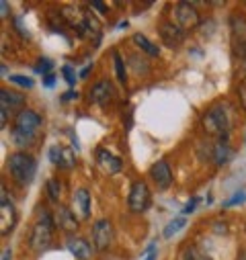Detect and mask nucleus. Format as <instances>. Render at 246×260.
<instances>
[{"label": "nucleus", "mask_w": 246, "mask_h": 260, "mask_svg": "<svg viewBox=\"0 0 246 260\" xmlns=\"http://www.w3.org/2000/svg\"><path fill=\"white\" fill-rule=\"evenodd\" d=\"M150 205V188L144 180H136L130 188V199H128V207L132 213H144Z\"/></svg>", "instance_id": "39448f33"}, {"label": "nucleus", "mask_w": 246, "mask_h": 260, "mask_svg": "<svg viewBox=\"0 0 246 260\" xmlns=\"http://www.w3.org/2000/svg\"><path fill=\"white\" fill-rule=\"evenodd\" d=\"M45 190H47V197L51 199V201H57L59 199V194H62V186H59V182L57 180H47V184H45Z\"/></svg>", "instance_id": "b1692460"}, {"label": "nucleus", "mask_w": 246, "mask_h": 260, "mask_svg": "<svg viewBox=\"0 0 246 260\" xmlns=\"http://www.w3.org/2000/svg\"><path fill=\"white\" fill-rule=\"evenodd\" d=\"M66 246H68V250L74 254V258H78V260H90V256H93V246H90L84 238L68 236Z\"/></svg>", "instance_id": "f8f14e48"}, {"label": "nucleus", "mask_w": 246, "mask_h": 260, "mask_svg": "<svg viewBox=\"0 0 246 260\" xmlns=\"http://www.w3.org/2000/svg\"><path fill=\"white\" fill-rule=\"evenodd\" d=\"M53 221H55V225H57L62 232H66V234H72V232L78 230V219H76V215H74L68 207H64V205H59V207L53 211Z\"/></svg>", "instance_id": "9d476101"}, {"label": "nucleus", "mask_w": 246, "mask_h": 260, "mask_svg": "<svg viewBox=\"0 0 246 260\" xmlns=\"http://www.w3.org/2000/svg\"><path fill=\"white\" fill-rule=\"evenodd\" d=\"M201 258H203V254L195 246H189L187 250H184V254H182V260H201Z\"/></svg>", "instance_id": "bb28decb"}, {"label": "nucleus", "mask_w": 246, "mask_h": 260, "mask_svg": "<svg viewBox=\"0 0 246 260\" xmlns=\"http://www.w3.org/2000/svg\"><path fill=\"white\" fill-rule=\"evenodd\" d=\"M9 172L11 176L19 182V184H29L37 172V164L35 158L27 152H15L9 156Z\"/></svg>", "instance_id": "7ed1b4c3"}, {"label": "nucleus", "mask_w": 246, "mask_h": 260, "mask_svg": "<svg viewBox=\"0 0 246 260\" xmlns=\"http://www.w3.org/2000/svg\"><path fill=\"white\" fill-rule=\"evenodd\" d=\"M49 160H51V164H55L57 168H72V166L76 164L72 150H68V148H57V146H53V148L49 150Z\"/></svg>", "instance_id": "4468645a"}, {"label": "nucleus", "mask_w": 246, "mask_h": 260, "mask_svg": "<svg viewBox=\"0 0 246 260\" xmlns=\"http://www.w3.org/2000/svg\"><path fill=\"white\" fill-rule=\"evenodd\" d=\"M23 105H25V94L17 92V90H7L3 88L0 90V109L3 111H11V109H21L23 111Z\"/></svg>", "instance_id": "2eb2a0df"}, {"label": "nucleus", "mask_w": 246, "mask_h": 260, "mask_svg": "<svg viewBox=\"0 0 246 260\" xmlns=\"http://www.w3.org/2000/svg\"><path fill=\"white\" fill-rule=\"evenodd\" d=\"M230 29H232V39L246 41V17L244 15H232L230 17Z\"/></svg>", "instance_id": "f3484780"}, {"label": "nucleus", "mask_w": 246, "mask_h": 260, "mask_svg": "<svg viewBox=\"0 0 246 260\" xmlns=\"http://www.w3.org/2000/svg\"><path fill=\"white\" fill-rule=\"evenodd\" d=\"M238 96H240V101H242V109L246 111V84H240V86H238Z\"/></svg>", "instance_id": "7c9ffc66"}, {"label": "nucleus", "mask_w": 246, "mask_h": 260, "mask_svg": "<svg viewBox=\"0 0 246 260\" xmlns=\"http://www.w3.org/2000/svg\"><path fill=\"white\" fill-rule=\"evenodd\" d=\"M62 74L66 76V82H68V84H74V82H76V74H74L72 66H64V68H62Z\"/></svg>", "instance_id": "c756f323"}, {"label": "nucleus", "mask_w": 246, "mask_h": 260, "mask_svg": "<svg viewBox=\"0 0 246 260\" xmlns=\"http://www.w3.org/2000/svg\"><path fill=\"white\" fill-rule=\"evenodd\" d=\"M113 94H115V90H113L111 82H109V80H101V82H97V84L93 86V90H90V101L97 103V105H101V107H105V105H109V103L113 101Z\"/></svg>", "instance_id": "ddd939ff"}, {"label": "nucleus", "mask_w": 246, "mask_h": 260, "mask_svg": "<svg viewBox=\"0 0 246 260\" xmlns=\"http://www.w3.org/2000/svg\"><path fill=\"white\" fill-rule=\"evenodd\" d=\"M172 17L176 21V25L182 29V31H193L199 27L201 23V17H199V11L195 9L193 3H176L172 7Z\"/></svg>", "instance_id": "20e7f679"}, {"label": "nucleus", "mask_w": 246, "mask_h": 260, "mask_svg": "<svg viewBox=\"0 0 246 260\" xmlns=\"http://www.w3.org/2000/svg\"><path fill=\"white\" fill-rule=\"evenodd\" d=\"M195 205H197V199H193L187 207H184V209H182V213H193V211H195Z\"/></svg>", "instance_id": "473e14b6"}, {"label": "nucleus", "mask_w": 246, "mask_h": 260, "mask_svg": "<svg viewBox=\"0 0 246 260\" xmlns=\"http://www.w3.org/2000/svg\"><path fill=\"white\" fill-rule=\"evenodd\" d=\"M97 162H99V166H101L105 172H109V174H117V172L121 170V166H123V162H121L117 156H113L109 150H105V148L97 150Z\"/></svg>", "instance_id": "dca6fc26"}, {"label": "nucleus", "mask_w": 246, "mask_h": 260, "mask_svg": "<svg viewBox=\"0 0 246 260\" xmlns=\"http://www.w3.org/2000/svg\"><path fill=\"white\" fill-rule=\"evenodd\" d=\"M41 123H43V119H41L39 113H35L33 109H23V111L17 113L15 127L13 129H17V132H23V134H29V136H35L37 129L41 127Z\"/></svg>", "instance_id": "423d86ee"}, {"label": "nucleus", "mask_w": 246, "mask_h": 260, "mask_svg": "<svg viewBox=\"0 0 246 260\" xmlns=\"http://www.w3.org/2000/svg\"><path fill=\"white\" fill-rule=\"evenodd\" d=\"M3 260H11V250H3Z\"/></svg>", "instance_id": "e433bc0d"}, {"label": "nucleus", "mask_w": 246, "mask_h": 260, "mask_svg": "<svg viewBox=\"0 0 246 260\" xmlns=\"http://www.w3.org/2000/svg\"><path fill=\"white\" fill-rule=\"evenodd\" d=\"M132 41L142 49V51H146L148 55H156L158 57V53H160V49H158V45H154L146 35H142V33H136L134 37H132Z\"/></svg>", "instance_id": "aec40b11"}, {"label": "nucleus", "mask_w": 246, "mask_h": 260, "mask_svg": "<svg viewBox=\"0 0 246 260\" xmlns=\"http://www.w3.org/2000/svg\"><path fill=\"white\" fill-rule=\"evenodd\" d=\"M51 66H53V63H51L47 57H41V59H39V63H37V72H41V74H45V76H47V72L51 70Z\"/></svg>", "instance_id": "cd10ccee"}, {"label": "nucleus", "mask_w": 246, "mask_h": 260, "mask_svg": "<svg viewBox=\"0 0 246 260\" xmlns=\"http://www.w3.org/2000/svg\"><path fill=\"white\" fill-rule=\"evenodd\" d=\"M158 33H160L162 43L170 49H178L180 43L184 41V31L172 21H162L160 27H158Z\"/></svg>", "instance_id": "6e6552de"}, {"label": "nucleus", "mask_w": 246, "mask_h": 260, "mask_svg": "<svg viewBox=\"0 0 246 260\" xmlns=\"http://www.w3.org/2000/svg\"><path fill=\"white\" fill-rule=\"evenodd\" d=\"M113 63H115V74H117V80L121 84H126L128 76H126V63H123V57L119 55V51H113Z\"/></svg>", "instance_id": "5701e85b"}, {"label": "nucleus", "mask_w": 246, "mask_h": 260, "mask_svg": "<svg viewBox=\"0 0 246 260\" xmlns=\"http://www.w3.org/2000/svg\"><path fill=\"white\" fill-rule=\"evenodd\" d=\"M115 232H113V223L109 219H97L93 225V244L97 250H107L113 244Z\"/></svg>", "instance_id": "0eeeda50"}, {"label": "nucleus", "mask_w": 246, "mask_h": 260, "mask_svg": "<svg viewBox=\"0 0 246 260\" xmlns=\"http://www.w3.org/2000/svg\"><path fill=\"white\" fill-rule=\"evenodd\" d=\"M150 178L154 180V184L158 186V188H168L170 184H172V172H170V166H168V162L166 160H160V162H156L152 168H150Z\"/></svg>", "instance_id": "9b49d317"}, {"label": "nucleus", "mask_w": 246, "mask_h": 260, "mask_svg": "<svg viewBox=\"0 0 246 260\" xmlns=\"http://www.w3.org/2000/svg\"><path fill=\"white\" fill-rule=\"evenodd\" d=\"M11 140H13V144L17 148H29V146H33L35 136H29V134H23V132H17V129H13V132H11Z\"/></svg>", "instance_id": "412c9836"}, {"label": "nucleus", "mask_w": 246, "mask_h": 260, "mask_svg": "<svg viewBox=\"0 0 246 260\" xmlns=\"http://www.w3.org/2000/svg\"><path fill=\"white\" fill-rule=\"evenodd\" d=\"M45 86H53V76L51 74L45 76Z\"/></svg>", "instance_id": "c9c22d12"}, {"label": "nucleus", "mask_w": 246, "mask_h": 260, "mask_svg": "<svg viewBox=\"0 0 246 260\" xmlns=\"http://www.w3.org/2000/svg\"><path fill=\"white\" fill-rule=\"evenodd\" d=\"M144 260H156V252H154V246L150 248V252H148V256H146Z\"/></svg>", "instance_id": "f704fd0d"}, {"label": "nucleus", "mask_w": 246, "mask_h": 260, "mask_svg": "<svg viewBox=\"0 0 246 260\" xmlns=\"http://www.w3.org/2000/svg\"><path fill=\"white\" fill-rule=\"evenodd\" d=\"M74 199H76V205L80 209V217L88 219L90 217V192L86 188H78L76 194H74Z\"/></svg>", "instance_id": "a211bd4d"}, {"label": "nucleus", "mask_w": 246, "mask_h": 260, "mask_svg": "<svg viewBox=\"0 0 246 260\" xmlns=\"http://www.w3.org/2000/svg\"><path fill=\"white\" fill-rule=\"evenodd\" d=\"M201 125L205 129V134L220 138L222 142L228 140V134L232 129V121H230V113L226 111V107L216 105L211 109H207L201 117Z\"/></svg>", "instance_id": "f03ea898"}, {"label": "nucleus", "mask_w": 246, "mask_h": 260, "mask_svg": "<svg viewBox=\"0 0 246 260\" xmlns=\"http://www.w3.org/2000/svg\"><path fill=\"white\" fill-rule=\"evenodd\" d=\"M0 215H3V221H0V225H3V236L11 234L15 223H17V213H15V207L11 201H7V188L3 186V197H0Z\"/></svg>", "instance_id": "1a4fd4ad"}, {"label": "nucleus", "mask_w": 246, "mask_h": 260, "mask_svg": "<svg viewBox=\"0 0 246 260\" xmlns=\"http://www.w3.org/2000/svg\"><path fill=\"white\" fill-rule=\"evenodd\" d=\"M90 7H93V9H99L101 13H107V7H105L103 3H90Z\"/></svg>", "instance_id": "72a5a7b5"}, {"label": "nucleus", "mask_w": 246, "mask_h": 260, "mask_svg": "<svg viewBox=\"0 0 246 260\" xmlns=\"http://www.w3.org/2000/svg\"><path fill=\"white\" fill-rule=\"evenodd\" d=\"M232 47H234V55H238L240 59H246V41L232 39Z\"/></svg>", "instance_id": "a878e982"}, {"label": "nucleus", "mask_w": 246, "mask_h": 260, "mask_svg": "<svg viewBox=\"0 0 246 260\" xmlns=\"http://www.w3.org/2000/svg\"><path fill=\"white\" fill-rule=\"evenodd\" d=\"M182 225H184V219H182V217H178V219L170 221V223H168V228L164 230V238H170L172 234H176L178 230H182Z\"/></svg>", "instance_id": "393cba45"}, {"label": "nucleus", "mask_w": 246, "mask_h": 260, "mask_svg": "<svg viewBox=\"0 0 246 260\" xmlns=\"http://www.w3.org/2000/svg\"><path fill=\"white\" fill-rule=\"evenodd\" d=\"M53 230H55L53 215H51L45 207H41L39 219L35 221V225H33V230H31V236H29V248L35 250V252H45V250L51 246Z\"/></svg>", "instance_id": "f257e3e1"}, {"label": "nucleus", "mask_w": 246, "mask_h": 260, "mask_svg": "<svg viewBox=\"0 0 246 260\" xmlns=\"http://www.w3.org/2000/svg\"><path fill=\"white\" fill-rule=\"evenodd\" d=\"M130 66H132L134 72H138V74H146V72L150 70L148 59H146L144 55H138V53H132V55H130Z\"/></svg>", "instance_id": "4be33fe9"}, {"label": "nucleus", "mask_w": 246, "mask_h": 260, "mask_svg": "<svg viewBox=\"0 0 246 260\" xmlns=\"http://www.w3.org/2000/svg\"><path fill=\"white\" fill-rule=\"evenodd\" d=\"M0 11H3V13H0V17H3V19H5V17L9 15V11H11V7L5 3V0H3V3H0Z\"/></svg>", "instance_id": "2f4dec72"}, {"label": "nucleus", "mask_w": 246, "mask_h": 260, "mask_svg": "<svg viewBox=\"0 0 246 260\" xmlns=\"http://www.w3.org/2000/svg\"><path fill=\"white\" fill-rule=\"evenodd\" d=\"M228 158H230V146H228V142H222V140H220L218 144L211 146V160H213L218 166L226 164Z\"/></svg>", "instance_id": "6ab92c4d"}, {"label": "nucleus", "mask_w": 246, "mask_h": 260, "mask_svg": "<svg viewBox=\"0 0 246 260\" xmlns=\"http://www.w3.org/2000/svg\"><path fill=\"white\" fill-rule=\"evenodd\" d=\"M11 80H13L15 84L25 86V88H33V80H31V78H27V76H13Z\"/></svg>", "instance_id": "c85d7f7f"}]
</instances>
